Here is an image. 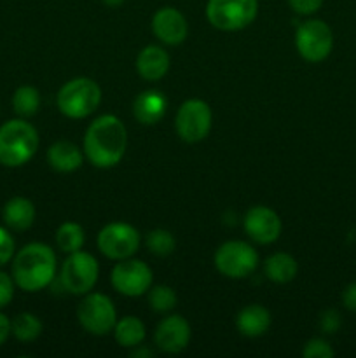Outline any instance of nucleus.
Here are the masks:
<instances>
[{
	"mask_svg": "<svg viewBox=\"0 0 356 358\" xmlns=\"http://www.w3.org/2000/svg\"><path fill=\"white\" fill-rule=\"evenodd\" d=\"M128 147V129L114 114L94 119L84 135V154L96 168H114L121 163Z\"/></svg>",
	"mask_w": 356,
	"mask_h": 358,
	"instance_id": "1",
	"label": "nucleus"
},
{
	"mask_svg": "<svg viewBox=\"0 0 356 358\" xmlns=\"http://www.w3.org/2000/svg\"><path fill=\"white\" fill-rule=\"evenodd\" d=\"M14 283L23 292H38L51 285L56 276V254L45 243H28L13 257Z\"/></svg>",
	"mask_w": 356,
	"mask_h": 358,
	"instance_id": "2",
	"label": "nucleus"
},
{
	"mask_svg": "<svg viewBox=\"0 0 356 358\" xmlns=\"http://www.w3.org/2000/svg\"><path fill=\"white\" fill-rule=\"evenodd\" d=\"M38 133L23 117L10 119L0 126V164L20 168L35 156L38 149Z\"/></svg>",
	"mask_w": 356,
	"mask_h": 358,
	"instance_id": "3",
	"label": "nucleus"
},
{
	"mask_svg": "<svg viewBox=\"0 0 356 358\" xmlns=\"http://www.w3.org/2000/svg\"><path fill=\"white\" fill-rule=\"evenodd\" d=\"M101 90L89 77H75L63 84L56 96L59 112L68 119H86L100 107Z\"/></svg>",
	"mask_w": 356,
	"mask_h": 358,
	"instance_id": "4",
	"label": "nucleus"
},
{
	"mask_svg": "<svg viewBox=\"0 0 356 358\" xmlns=\"http://www.w3.org/2000/svg\"><path fill=\"white\" fill-rule=\"evenodd\" d=\"M258 14V0H208L206 17L222 31H237L250 27Z\"/></svg>",
	"mask_w": 356,
	"mask_h": 358,
	"instance_id": "5",
	"label": "nucleus"
},
{
	"mask_svg": "<svg viewBox=\"0 0 356 358\" xmlns=\"http://www.w3.org/2000/svg\"><path fill=\"white\" fill-rule=\"evenodd\" d=\"M213 262L220 275L241 280L250 276L258 268V252L246 241L230 240L216 248Z\"/></svg>",
	"mask_w": 356,
	"mask_h": 358,
	"instance_id": "6",
	"label": "nucleus"
},
{
	"mask_svg": "<svg viewBox=\"0 0 356 358\" xmlns=\"http://www.w3.org/2000/svg\"><path fill=\"white\" fill-rule=\"evenodd\" d=\"M100 276V264L89 252L68 254L59 271V282L66 292L73 296H86L94 289Z\"/></svg>",
	"mask_w": 356,
	"mask_h": 358,
	"instance_id": "7",
	"label": "nucleus"
},
{
	"mask_svg": "<svg viewBox=\"0 0 356 358\" xmlns=\"http://www.w3.org/2000/svg\"><path fill=\"white\" fill-rule=\"evenodd\" d=\"M77 320L89 334L107 336L117 324V310L105 294L87 292L77 308Z\"/></svg>",
	"mask_w": 356,
	"mask_h": 358,
	"instance_id": "8",
	"label": "nucleus"
},
{
	"mask_svg": "<svg viewBox=\"0 0 356 358\" xmlns=\"http://www.w3.org/2000/svg\"><path fill=\"white\" fill-rule=\"evenodd\" d=\"M295 48L300 58L309 63H320L334 49V34L323 20H307L297 27Z\"/></svg>",
	"mask_w": 356,
	"mask_h": 358,
	"instance_id": "9",
	"label": "nucleus"
},
{
	"mask_svg": "<svg viewBox=\"0 0 356 358\" xmlns=\"http://www.w3.org/2000/svg\"><path fill=\"white\" fill-rule=\"evenodd\" d=\"M213 124V114L209 105L199 98L184 101L175 119L177 135L187 143H198L209 135Z\"/></svg>",
	"mask_w": 356,
	"mask_h": 358,
	"instance_id": "10",
	"label": "nucleus"
},
{
	"mask_svg": "<svg viewBox=\"0 0 356 358\" xmlns=\"http://www.w3.org/2000/svg\"><path fill=\"white\" fill-rule=\"evenodd\" d=\"M152 280L154 275L150 266L133 257L117 261L110 275L112 287L126 297H138L147 294L152 287Z\"/></svg>",
	"mask_w": 356,
	"mask_h": 358,
	"instance_id": "11",
	"label": "nucleus"
},
{
	"mask_svg": "<svg viewBox=\"0 0 356 358\" xmlns=\"http://www.w3.org/2000/svg\"><path fill=\"white\" fill-rule=\"evenodd\" d=\"M98 248L112 261L129 259L138 252L140 233L128 222H110L98 233Z\"/></svg>",
	"mask_w": 356,
	"mask_h": 358,
	"instance_id": "12",
	"label": "nucleus"
},
{
	"mask_svg": "<svg viewBox=\"0 0 356 358\" xmlns=\"http://www.w3.org/2000/svg\"><path fill=\"white\" fill-rule=\"evenodd\" d=\"M244 233L258 245H271L281 236L283 224L278 213L264 205H257L246 212L243 219Z\"/></svg>",
	"mask_w": 356,
	"mask_h": 358,
	"instance_id": "13",
	"label": "nucleus"
},
{
	"mask_svg": "<svg viewBox=\"0 0 356 358\" xmlns=\"http://www.w3.org/2000/svg\"><path fill=\"white\" fill-rule=\"evenodd\" d=\"M191 325L180 315H171L161 320L157 325L156 334H154V341L156 346L164 353H180L191 343Z\"/></svg>",
	"mask_w": 356,
	"mask_h": 358,
	"instance_id": "14",
	"label": "nucleus"
},
{
	"mask_svg": "<svg viewBox=\"0 0 356 358\" xmlns=\"http://www.w3.org/2000/svg\"><path fill=\"white\" fill-rule=\"evenodd\" d=\"M150 24H152L154 35L168 45H178L187 38V20L175 7H161L159 10H156Z\"/></svg>",
	"mask_w": 356,
	"mask_h": 358,
	"instance_id": "15",
	"label": "nucleus"
},
{
	"mask_svg": "<svg viewBox=\"0 0 356 358\" xmlns=\"http://www.w3.org/2000/svg\"><path fill=\"white\" fill-rule=\"evenodd\" d=\"M171 65L170 55L161 45H147L136 56V72L150 83H157L168 73Z\"/></svg>",
	"mask_w": 356,
	"mask_h": 358,
	"instance_id": "16",
	"label": "nucleus"
},
{
	"mask_svg": "<svg viewBox=\"0 0 356 358\" xmlns=\"http://www.w3.org/2000/svg\"><path fill=\"white\" fill-rule=\"evenodd\" d=\"M35 215H37L35 205L31 203V199L24 198V196H14L2 208L3 224L7 229L16 231V233L30 229L35 222Z\"/></svg>",
	"mask_w": 356,
	"mask_h": 358,
	"instance_id": "17",
	"label": "nucleus"
},
{
	"mask_svg": "<svg viewBox=\"0 0 356 358\" xmlns=\"http://www.w3.org/2000/svg\"><path fill=\"white\" fill-rule=\"evenodd\" d=\"M166 96L157 90L143 91L133 101V115L136 117V121L145 126L157 124L166 114Z\"/></svg>",
	"mask_w": 356,
	"mask_h": 358,
	"instance_id": "18",
	"label": "nucleus"
},
{
	"mask_svg": "<svg viewBox=\"0 0 356 358\" xmlns=\"http://www.w3.org/2000/svg\"><path fill=\"white\" fill-rule=\"evenodd\" d=\"M45 157H47L49 166L58 173H72L82 166L84 161L79 147L68 140H59V142L52 143L47 149Z\"/></svg>",
	"mask_w": 356,
	"mask_h": 358,
	"instance_id": "19",
	"label": "nucleus"
},
{
	"mask_svg": "<svg viewBox=\"0 0 356 358\" xmlns=\"http://www.w3.org/2000/svg\"><path fill=\"white\" fill-rule=\"evenodd\" d=\"M271 313L260 304L244 306L236 317V327L244 338H260L271 327Z\"/></svg>",
	"mask_w": 356,
	"mask_h": 358,
	"instance_id": "20",
	"label": "nucleus"
},
{
	"mask_svg": "<svg viewBox=\"0 0 356 358\" xmlns=\"http://www.w3.org/2000/svg\"><path fill=\"white\" fill-rule=\"evenodd\" d=\"M264 273L271 282L274 283H290L299 273V264L295 257L286 252H276L271 257L265 259Z\"/></svg>",
	"mask_w": 356,
	"mask_h": 358,
	"instance_id": "21",
	"label": "nucleus"
},
{
	"mask_svg": "<svg viewBox=\"0 0 356 358\" xmlns=\"http://www.w3.org/2000/svg\"><path fill=\"white\" fill-rule=\"evenodd\" d=\"M114 338L122 348H136L145 341V325L136 317H124L117 320L114 327Z\"/></svg>",
	"mask_w": 356,
	"mask_h": 358,
	"instance_id": "22",
	"label": "nucleus"
},
{
	"mask_svg": "<svg viewBox=\"0 0 356 358\" xmlns=\"http://www.w3.org/2000/svg\"><path fill=\"white\" fill-rule=\"evenodd\" d=\"M10 334L21 343H31L42 334V322L30 311L16 315L10 320Z\"/></svg>",
	"mask_w": 356,
	"mask_h": 358,
	"instance_id": "23",
	"label": "nucleus"
},
{
	"mask_svg": "<svg viewBox=\"0 0 356 358\" xmlns=\"http://www.w3.org/2000/svg\"><path fill=\"white\" fill-rule=\"evenodd\" d=\"M84 241H86V233L77 222H63L56 231V245L65 254L82 250Z\"/></svg>",
	"mask_w": 356,
	"mask_h": 358,
	"instance_id": "24",
	"label": "nucleus"
},
{
	"mask_svg": "<svg viewBox=\"0 0 356 358\" xmlns=\"http://www.w3.org/2000/svg\"><path fill=\"white\" fill-rule=\"evenodd\" d=\"M13 108L20 117L28 119L40 108V93L34 86H20L13 94Z\"/></svg>",
	"mask_w": 356,
	"mask_h": 358,
	"instance_id": "25",
	"label": "nucleus"
},
{
	"mask_svg": "<svg viewBox=\"0 0 356 358\" xmlns=\"http://www.w3.org/2000/svg\"><path fill=\"white\" fill-rule=\"evenodd\" d=\"M147 250L154 254L156 257H168L177 248V240L173 234L166 229H152L145 236Z\"/></svg>",
	"mask_w": 356,
	"mask_h": 358,
	"instance_id": "26",
	"label": "nucleus"
},
{
	"mask_svg": "<svg viewBox=\"0 0 356 358\" xmlns=\"http://www.w3.org/2000/svg\"><path fill=\"white\" fill-rule=\"evenodd\" d=\"M178 303L177 292L168 285H157L149 289V306L156 313H168Z\"/></svg>",
	"mask_w": 356,
	"mask_h": 358,
	"instance_id": "27",
	"label": "nucleus"
},
{
	"mask_svg": "<svg viewBox=\"0 0 356 358\" xmlns=\"http://www.w3.org/2000/svg\"><path fill=\"white\" fill-rule=\"evenodd\" d=\"M335 355L334 348L328 341L321 338H313L306 343L302 350L304 358H332Z\"/></svg>",
	"mask_w": 356,
	"mask_h": 358,
	"instance_id": "28",
	"label": "nucleus"
},
{
	"mask_svg": "<svg viewBox=\"0 0 356 358\" xmlns=\"http://www.w3.org/2000/svg\"><path fill=\"white\" fill-rule=\"evenodd\" d=\"M14 254H16V243H14L13 234L7 227L0 226V268L13 261Z\"/></svg>",
	"mask_w": 356,
	"mask_h": 358,
	"instance_id": "29",
	"label": "nucleus"
},
{
	"mask_svg": "<svg viewBox=\"0 0 356 358\" xmlns=\"http://www.w3.org/2000/svg\"><path fill=\"white\" fill-rule=\"evenodd\" d=\"M318 325H320V329L323 334H328V336L335 334V332H337L342 325L341 313H339L337 310H325L323 313L320 315Z\"/></svg>",
	"mask_w": 356,
	"mask_h": 358,
	"instance_id": "30",
	"label": "nucleus"
},
{
	"mask_svg": "<svg viewBox=\"0 0 356 358\" xmlns=\"http://www.w3.org/2000/svg\"><path fill=\"white\" fill-rule=\"evenodd\" d=\"M14 290H16V283H14L13 275L0 271V310L9 306L14 297Z\"/></svg>",
	"mask_w": 356,
	"mask_h": 358,
	"instance_id": "31",
	"label": "nucleus"
},
{
	"mask_svg": "<svg viewBox=\"0 0 356 358\" xmlns=\"http://www.w3.org/2000/svg\"><path fill=\"white\" fill-rule=\"evenodd\" d=\"M323 2L325 0H288V6L300 16H311L321 9Z\"/></svg>",
	"mask_w": 356,
	"mask_h": 358,
	"instance_id": "32",
	"label": "nucleus"
},
{
	"mask_svg": "<svg viewBox=\"0 0 356 358\" xmlns=\"http://www.w3.org/2000/svg\"><path fill=\"white\" fill-rule=\"evenodd\" d=\"M342 304L346 310L356 311V282L349 283L344 290H342Z\"/></svg>",
	"mask_w": 356,
	"mask_h": 358,
	"instance_id": "33",
	"label": "nucleus"
},
{
	"mask_svg": "<svg viewBox=\"0 0 356 358\" xmlns=\"http://www.w3.org/2000/svg\"><path fill=\"white\" fill-rule=\"evenodd\" d=\"M10 336V320L0 311V346L9 339Z\"/></svg>",
	"mask_w": 356,
	"mask_h": 358,
	"instance_id": "34",
	"label": "nucleus"
},
{
	"mask_svg": "<svg viewBox=\"0 0 356 358\" xmlns=\"http://www.w3.org/2000/svg\"><path fill=\"white\" fill-rule=\"evenodd\" d=\"M142 346V345H140ZM140 346H136V348H133V352H131V357H136V358H140V357H154V352H150V350H145V348H140Z\"/></svg>",
	"mask_w": 356,
	"mask_h": 358,
	"instance_id": "35",
	"label": "nucleus"
},
{
	"mask_svg": "<svg viewBox=\"0 0 356 358\" xmlns=\"http://www.w3.org/2000/svg\"><path fill=\"white\" fill-rule=\"evenodd\" d=\"M101 2H103L105 6H108V7H119V6H122L126 0H101Z\"/></svg>",
	"mask_w": 356,
	"mask_h": 358,
	"instance_id": "36",
	"label": "nucleus"
}]
</instances>
